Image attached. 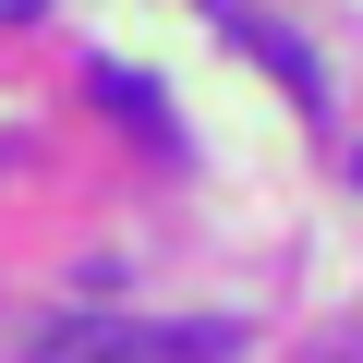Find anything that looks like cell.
I'll list each match as a JSON object with an SVG mask.
<instances>
[{
	"instance_id": "1",
	"label": "cell",
	"mask_w": 363,
	"mask_h": 363,
	"mask_svg": "<svg viewBox=\"0 0 363 363\" xmlns=\"http://www.w3.org/2000/svg\"><path fill=\"white\" fill-rule=\"evenodd\" d=\"M25 351H37V363H230L242 327H218V315H194V327H145V315H49Z\"/></svg>"
},
{
	"instance_id": "2",
	"label": "cell",
	"mask_w": 363,
	"mask_h": 363,
	"mask_svg": "<svg viewBox=\"0 0 363 363\" xmlns=\"http://www.w3.org/2000/svg\"><path fill=\"white\" fill-rule=\"evenodd\" d=\"M206 25H218V37H230V49H242V61H255V73H267L291 109H327V61H315L291 25H267L255 0H206Z\"/></svg>"
},
{
	"instance_id": "3",
	"label": "cell",
	"mask_w": 363,
	"mask_h": 363,
	"mask_svg": "<svg viewBox=\"0 0 363 363\" xmlns=\"http://www.w3.org/2000/svg\"><path fill=\"white\" fill-rule=\"evenodd\" d=\"M85 85H97V109H109V121H133V133H157V145H182V133H169V109H157V73H121V61H97Z\"/></svg>"
},
{
	"instance_id": "4",
	"label": "cell",
	"mask_w": 363,
	"mask_h": 363,
	"mask_svg": "<svg viewBox=\"0 0 363 363\" xmlns=\"http://www.w3.org/2000/svg\"><path fill=\"white\" fill-rule=\"evenodd\" d=\"M37 13H49V0H0V25H37Z\"/></svg>"
}]
</instances>
